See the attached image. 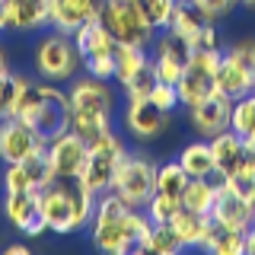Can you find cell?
Wrapping results in <instances>:
<instances>
[{
  "mask_svg": "<svg viewBox=\"0 0 255 255\" xmlns=\"http://www.w3.org/2000/svg\"><path fill=\"white\" fill-rule=\"evenodd\" d=\"M150 214L143 207H128L115 191L96 195V207L90 217V246L106 255H128L150 230Z\"/></svg>",
  "mask_w": 255,
  "mask_h": 255,
  "instance_id": "obj_1",
  "label": "cell"
},
{
  "mask_svg": "<svg viewBox=\"0 0 255 255\" xmlns=\"http://www.w3.org/2000/svg\"><path fill=\"white\" fill-rule=\"evenodd\" d=\"M96 207V191H90L80 179H54L38 191V211L54 236H70L90 227Z\"/></svg>",
  "mask_w": 255,
  "mask_h": 255,
  "instance_id": "obj_2",
  "label": "cell"
},
{
  "mask_svg": "<svg viewBox=\"0 0 255 255\" xmlns=\"http://www.w3.org/2000/svg\"><path fill=\"white\" fill-rule=\"evenodd\" d=\"M83 67L74 35H64L58 29H45L38 35V42L32 45V70L38 80L48 83H67L77 77V70Z\"/></svg>",
  "mask_w": 255,
  "mask_h": 255,
  "instance_id": "obj_3",
  "label": "cell"
},
{
  "mask_svg": "<svg viewBox=\"0 0 255 255\" xmlns=\"http://www.w3.org/2000/svg\"><path fill=\"white\" fill-rule=\"evenodd\" d=\"M112 191L128 207H147L150 195L156 191V163L140 150H128L112 179Z\"/></svg>",
  "mask_w": 255,
  "mask_h": 255,
  "instance_id": "obj_4",
  "label": "cell"
},
{
  "mask_svg": "<svg viewBox=\"0 0 255 255\" xmlns=\"http://www.w3.org/2000/svg\"><path fill=\"white\" fill-rule=\"evenodd\" d=\"M99 22L112 32L118 45H137V48H153L156 29L147 26V19L137 10V0H102L99 3Z\"/></svg>",
  "mask_w": 255,
  "mask_h": 255,
  "instance_id": "obj_5",
  "label": "cell"
},
{
  "mask_svg": "<svg viewBox=\"0 0 255 255\" xmlns=\"http://www.w3.org/2000/svg\"><path fill=\"white\" fill-rule=\"evenodd\" d=\"M128 153L125 137L109 128L106 134H99L96 140H90V156H86V166L80 172V182H83L90 191L102 195V191L112 188V179H115V169L122 163V156Z\"/></svg>",
  "mask_w": 255,
  "mask_h": 255,
  "instance_id": "obj_6",
  "label": "cell"
},
{
  "mask_svg": "<svg viewBox=\"0 0 255 255\" xmlns=\"http://www.w3.org/2000/svg\"><path fill=\"white\" fill-rule=\"evenodd\" d=\"M67 99L70 112H96V115H115L118 106V90L115 80H99V77H74L67 80Z\"/></svg>",
  "mask_w": 255,
  "mask_h": 255,
  "instance_id": "obj_7",
  "label": "cell"
},
{
  "mask_svg": "<svg viewBox=\"0 0 255 255\" xmlns=\"http://www.w3.org/2000/svg\"><path fill=\"white\" fill-rule=\"evenodd\" d=\"M150 58H153L156 80L179 86L185 67L191 64V42L182 38V35H175L172 29H163V32H156V38H153V54H150Z\"/></svg>",
  "mask_w": 255,
  "mask_h": 255,
  "instance_id": "obj_8",
  "label": "cell"
},
{
  "mask_svg": "<svg viewBox=\"0 0 255 255\" xmlns=\"http://www.w3.org/2000/svg\"><path fill=\"white\" fill-rule=\"evenodd\" d=\"M169 122H172V112H163L159 106H153L150 99H128L125 102L122 128L131 134L134 140H140V143L163 137V134L169 131Z\"/></svg>",
  "mask_w": 255,
  "mask_h": 255,
  "instance_id": "obj_9",
  "label": "cell"
},
{
  "mask_svg": "<svg viewBox=\"0 0 255 255\" xmlns=\"http://www.w3.org/2000/svg\"><path fill=\"white\" fill-rule=\"evenodd\" d=\"M48 159H51V169L58 179H80V172H83L86 166V156H90V143L80 137L77 131H61L54 134L51 140H48L45 147Z\"/></svg>",
  "mask_w": 255,
  "mask_h": 255,
  "instance_id": "obj_10",
  "label": "cell"
},
{
  "mask_svg": "<svg viewBox=\"0 0 255 255\" xmlns=\"http://www.w3.org/2000/svg\"><path fill=\"white\" fill-rule=\"evenodd\" d=\"M45 147L48 140L22 118H13V115L0 118V159L3 163H22L26 156L38 153Z\"/></svg>",
  "mask_w": 255,
  "mask_h": 255,
  "instance_id": "obj_11",
  "label": "cell"
},
{
  "mask_svg": "<svg viewBox=\"0 0 255 255\" xmlns=\"http://www.w3.org/2000/svg\"><path fill=\"white\" fill-rule=\"evenodd\" d=\"M3 217L26 239H38L48 233L38 211V191H3Z\"/></svg>",
  "mask_w": 255,
  "mask_h": 255,
  "instance_id": "obj_12",
  "label": "cell"
},
{
  "mask_svg": "<svg viewBox=\"0 0 255 255\" xmlns=\"http://www.w3.org/2000/svg\"><path fill=\"white\" fill-rule=\"evenodd\" d=\"M230 109H233V99H227L223 93H214L211 99L198 102V106L185 109L188 112V125L198 137H207L211 140L214 134L227 131L230 128Z\"/></svg>",
  "mask_w": 255,
  "mask_h": 255,
  "instance_id": "obj_13",
  "label": "cell"
},
{
  "mask_svg": "<svg viewBox=\"0 0 255 255\" xmlns=\"http://www.w3.org/2000/svg\"><path fill=\"white\" fill-rule=\"evenodd\" d=\"M58 0H6V32H45Z\"/></svg>",
  "mask_w": 255,
  "mask_h": 255,
  "instance_id": "obj_14",
  "label": "cell"
},
{
  "mask_svg": "<svg viewBox=\"0 0 255 255\" xmlns=\"http://www.w3.org/2000/svg\"><path fill=\"white\" fill-rule=\"evenodd\" d=\"M211 220L220 223V227H230V230H249L255 223V207L246 204L243 198H236L233 191H230L227 185H220L217 191V201H214L211 207Z\"/></svg>",
  "mask_w": 255,
  "mask_h": 255,
  "instance_id": "obj_15",
  "label": "cell"
},
{
  "mask_svg": "<svg viewBox=\"0 0 255 255\" xmlns=\"http://www.w3.org/2000/svg\"><path fill=\"white\" fill-rule=\"evenodd\" d=\"M214 80H217V93H223L227 99H239V96L255 90V74L243 61H236L233 54H227V51H223V58H220V67H217V74H214Z\"/></svg>",
  "mask_w": 255,
  "mask_h": 255,
  "instance_id": "obj_16",
  "label": "cell"
},
{
  "mask_svg": "<svg viewBox=\"0 0 255 255\" xmlns=\"http://www.w3.org/2000/svg\"><path fill=\"white\" fill-rule=\"evenodd\" d=\"M169 227L175 230V236L182 239L185 249H204V239H207V233H211L214 220H211V214L191 211V207H179L175 217L169 220Z\"/></svg>",
  "mask_w": 255,
  "mask_h": 255,
  "instance_id": "obj_17",
  "label": "cell"
},
{
  "mask_svg": "<svg viewBox=\"0 0 255 255\" xmlns=\"http://www.w3.org/2000/svg\"><path fill=\"white\" fill-rule=\"evenodd\" d=\"M99 3L102 0H58L51 13V29L64 32V35H74L86 19L99 16Z\"/></svg>",
  "mask_w": 255,
  "mask_h": 255,
  "instance_id": "obj_18",
  "label": "cell"
},
{
  "mask_svg": "<svg viewBox=\"0 0 255 255\" xmlns=\"http://www.w3.org/2000/svg\"><path fill=\"white\" fill-rule=\"evenodd\" d=\"M211 150H214V166H217V172L223 175V179H227V175H233V172H239V166H243L246 140L239 137L233 128L214 134V137H211Z\"/></svg>",
  "mask_w": 255,
  "mask_h": 255,
  "instance_id": "obj_19",
  "label": "cell"
},
{
  "mask_svg": "<svg viewBox=\"0 0 255 255\" xmlns=\"http://www.w3.org/2000/svg\"><path fill=\"white\" fill-rule=\"evenodd\" d=\"M214 93H217V80H214L211 70L188 64L185 74H182V80H179V102H182V109L198 106V102L211 99Z\"/></svg>",
  "mask_w": 255,
  "mask_h": 255,
  "instance_id": "obj_20",
  "label": "cell"
},
{
  "mask_svg": "<svg viewBox=\"0 0 255 255\" xmlns=\"http://www.w3.org/2000/svg\"><path fill=\"white\" fill-rule=\"evenodd\" d=\"M74 45H77L80 58H93V54H112L115 51V38H112V32L99 22V16H96V19H86L83 26L74 32Z\"/></svg>",
  "mask_w": 255,
  "mask_h": 255,
  "instance_id": "obj_21",
  "label": "cell"
},
{
  "mask_svg": "<svg viewBox=\"0 0 255 255\" xmlns=\"http://www.w3.org/2000/svg\"><path fill=\"white\" fill-rule=\"evenodd\" d=\"M179 166L188 172V179H207V175L217 172L214 166V150H211V140L207 137H198L182 147L179 153Z\"/></svg>",
  "mask_w": 255,
  "mask_h": 255,
  "instance_id": "obj_22",
  "label": "cell"
},
{
  "mask_svg": "<svg viewBox=\"0 0 255 255\" xmlns=\"http://www.w3.org/2000/svg\"><path fill=\"white\" fill-rule=\"evenodd\" d=\"M223 185V175L214 172L207 179H188L185 191H182V207H191V211H201V214H211L214 201H217V191Z\"/></svg>",
  "mask_w": 255,
  "mask_h": 255,
  "instance_id": "obj_23",
  "label": "cell"
},
{
  "mask_svg": "<svg viewBox=\"0 0 255 255\" xmlns=\"http://www.w3.org/2000/svg\"><path fill=\"white\" fill-rule=\"evenodd\" d=\"M150 61H153V58H150L147 48L118 45V42H115V83H118V86H128Z\"/></svg>",
  "mask_w": 255,
  "mask_h": 255,
  "instance_id": "obj_24",
  "label": "cell"
},
{
  "mask_svg": "<svg viewBox=\"0 0 255 255\" xmlns=\"http://www.w3.org/2000/svg\"><path fill=\"white\" fill-rule=\"evenodd\" d=\"M207 22H211V19L204 16V10L195 3V0H175L172 19H169V26H166V29H172L175 35H182V38H188V42H191V38H195Z\"/></svg>",
  "mask_w": 255,
  "mask_h": 255,
  "instance_id": "obj_25",
  "label": "cell"
},
{
  "mask_svg": "<svg viewBox=\"0 0 255 255\" xmlns=\"http://www.w3.org/2000/svg\"><path fill=\"white\" fill-rule=\"evenodd\" d=\"M185 246H182V239L175 236V230L169 223H150L147 236L137 243V249L134 252H150V255H179Z\"/></svg>",
  "mask_w": 255,
  "mask_h": 255,
  "instance_id": "obj_26",
  "label": "cell"
},
{
  "mask_svg": "<svg viewBox=\"0 0 255 255\" xmlns=\"http://www.w3.org/2000/svg\"><path fill=\"white\" fill-rule=\"evenodd\" d=\"M204 252L211 255H243V230H230L214 223L204 239Z\"/></svg>",
  "mask_w": 255,
  "mask_h": 255,
  "instance_id": "obj_27",
  "label": "cell"
},
{
  "mask_svg": "<svg viewBox=\"0 0 255 255\" xmlns=\"http://www.w3.org/2000/svg\"><path fill=\"white\" fill-rule=\"evenodd\" d=\"M188 185V172L179 166V159H166L156 166V191L169 198H182V191Z\"/></svg>",
  "mask_w": 255,
  "mask_h": 255,
  "instance_id": "obj_28",
  "label": "cell"
},
{
  "mask_svg": "<svg viewBox=\"0 0 255 255\" xmlns=\"http://www.w3.org/2000/svg\"><path fill=\"white\" fill-rule=\"evenodd\" d=\"M230 128L239 134V137H249L255 134V90L233 99V109H230Z\"/></svg>",
  "mask_w": 255,
  "mask_h": 255,
  "instance_id": "obj_29",
  "label": "cell"
},
{
  "mask_svg": "<svg viewBox=\"0 0 255 255\" xmlns=\"http://www.w3.org/2000/svg\"><path fill=\"white\" fill-rule=\"evenodd\" d=\"M112 128V115H96V112H70V131H77L86 143L96 140Z\"/></svg>",
  "mask_w": 255,
  "mask_h": 255,
  "instance_id": "obj_30",
  "label": "cell"
},
{
  "mask_svg": "<svg viewBox=\"0 0 255 255\" xmlns=\"http://www.w3.org/2000/svg\"><path fill=\"white\" fill-rule=\"evenodd\" d=\"M22 169H26V179H29L32 191H42L45 185H51V182L58 179V175H54V169H51V159H48L45 150H38V153H32V156L22 159Z\"/></svg>",
  "mask_w": 255,
  "mask_h": 255,
  "instance_id": "obj_31",
  "label": "cell"
},
{
  "mask_svg": "<svg viewBox=\"0 0 255 255\" xmlns=\"http://www.w3.org/2000/svg\"><path fill=\"white\" fill-rule=\"evenodd\" d=\"M137 10H140L143 19H147L150 29L163 32L166 26H169V19H172L175 0H137Z\"/></svg>",
  "mask_w": 255,
  "mask_h": 255,
  "instance_id": "obj_32",
  "label": "cell"
},
{
  "mask_svg": "<svg viewBox=\"0 0 255 255\" xmlns=\"http://www.w3.org/2000/svg\"><path fill=\"white\" fill-rule=\"evenodd\" d=\"M179 207H182L179 198H169V195H163V191H153L143 211L150 214V220H153V223H169V220L175 217V211H179Z\"/></svg>",
  "mask_w": 255,
  "mask_h": 255,
  "instance_id": "obj_33",
  "label": "cell"
},
{
  "mask_svg": "<svg viewBox=\"0 0 255 255\" xmlns=\"http://www.w3.org/2000/svg\"><path fill=\"white\" fill-rule=\"evenodd\" d=\"M153 83H156V70H153V61H150L131 83L122 86V93H125V99H147L150 90H153Z\"/></svg>",
  "mask_w": 255,
  "mask_h": 255,
  "instance_id": "obj_34",
  "label": "cell"
},
{
  "mask_svg": "<svg viewBox=\"0 0 255 255\" xmlns=\"http://www.w3.org/2000/svg\"><path fill=\"white\" fill-rule=\"evenodd\" d=\"M147 99L153 102V106H159L163 112H175L182 106V102H179V86H175V83H163V80L153 83V90H150Z\"/></svg>",
  "mask_w": 255,
  "mask_h": 255,
  "instance_id": "obj_35",
  "label": "cell"
},
{
  "mask_svg": "<svg viewBox=\"0 0 255 255\" xmlns=\"http://www.w3.org/2000/svg\"><path fill=\"white\" fill-rule=\"evenodd\" d=\"M223 185L233 191L236 198H243L246 204L255 207V179H252L249 172H233V175H227V179H223Z\"/></svg>",
  "mask_w": 255,
  "mask_h": 255,
  "instance_id": "obj_36",
  "label": "cell"
},
{
  "mask_svg": "<svg viewBox=\"0 0 255 255\" xmlns=\"http://www.w3.org/2000/svg\"><path fill=\"white\" fill-rule=\"evenodd\" d=\"M83 70L90 77H99V80H115V51H112V54H93V58H83Z\"/></svg>",
  "mask_w": 255,
  "mask_h": 255,
  "instance_id": "obj_37",
  "label": "cell"
},
{
  "mask_svg": "<svg viewBox=\"0 0 255 255\" xmlns=\"http://www.w3.org/2000/svg\"><path fill=\"white\" fill-rule=\"evenodd\" d=\"M195 3L204 10V16L211 22H220V19H227V16H233L239 10V0H195Z\"/></svg>",
  "mask_w": 255,
  "mask_h": 255,
  "instance_id": "obj_38",
  "label": "cell"
},
{
  "mask_svg": "<svg viewBox=\"0 0 255 255\" xmlns=\"http://www.w3.org/2000/svg\"><path fill=\"white\" fill-rule=\"evenodd\" d=\"M227 54H233L236 61H243L246 67L255 74V35H246V38H239V42H233L230 48H223Z\"/></svg>",
  "mask_w": 255,
  "mask_h": 255,
  "instance_id": "obj_39",
  "label": "cell"
},
{
  "mask_svg": "<svg viewBox=\"0 0 255 255\" xmlns=\"http://www.w3.org/2000/svg\"><path fill=\"white\" fill-rule=\"evenodd\" d=\"M201 48H223L220 45V29L217 22H207V26L191 38V51H201Z\"/></svg>",
  "mask_w": 255,
  "mask_h": 255,
  "instance_id": "obj_40",
  "label": "cell"
},
{
  "mask_svg": "<svg viewBox=\"0 0 255 255\" xmlns=\"http://www.w3.org/2000/svg\"><path fill=\"white\" fill-rule=\"evenodd\" d=\"M10 74H0V118L10 115V102H13V77Z\"/></svg>",
  "mask_w": 255,
  "mask_h": 255,
  "instance_id": "obj_41",
  "label": "cell"
},
{
  "mask_svg": "<svg viewBox=\"0 0 255 255\" xmlns=\"http://www.w3.org/2000/svg\"><path fill=\"white\" fill-rule=\"evenodd\" d=\"M243 255H255V223L243 233Z\"/></svg>",
  "mask_w": 255,
  "mask_h": 255,
  "instance_id": "obj_42",
  "label": "cell"
},
{
  "mask_svg": "<svg viewBox=\"0 0 255 255\" xmlns=\"http://www.w3.org/2000/svg\"><path fill=\"white\" fill-rule=\"evenodd\" d=\"M0 74H10V54H6L3 42H0Z\"/></svg>",
  "mask_w": 255,
  "mask_h": 255,
  "instance_id": "obj_43",
  "label": "cell"
},
{
  "mask_svg": "<svg viewBox=\"0 0 255 255\" xmlns=\"http://www.w3.org/2000/svg\"><path fill=\"white\" fill-rule=\"evenodd\" d=\"M6 255H29V243H13V246H6Z\"/></svg>",
  "mask_w": 255,
  "mask_h": 255,
  "instance_id": "obj_44",
  "label": "cell"
},
{
  "mask_svg": "<svg viewBox=\"0 0 255 255\" xmlns=\"http://www.w3.org/2000/svg\"><path fill=\"white\" fill-rule=\"evenodd\" d=\"M0 32H6V3L0 0Z\"/></svg>",
  "mask_w": 255,
  "mask_h": 255,
  "instance_id": "obj_45",
  "label": "cell"
},
{
  "mask_svg": "<svg viewBox=\"0 0 255 255\" xmlns=\"http://www.w3.org/2000/svg\"><path fill=\"white\" fill-rule=\"evenodd\" d=\"M239 6H243V10H249V13H255V0H239Z\"/></svg>",
  "mask_w": 255,
  "mask_h": 255,
  "instance_id": "obj_46",
  "label": "cell"
},
{
  "mask_svg": "<svg viewBox=\"0 0 255 255\" xmlns=\"http://www.w3.org/2000/svg\"><path fill=\"white\" fill-rule=\"evenodd\" d=\"M3 3H6V0H3Z\"/></svg>",
  "mask_w": 255,
  "mask_h": 255,
  "instance_id": "obj_47",
  "label": "cell"
}]
</instances>
